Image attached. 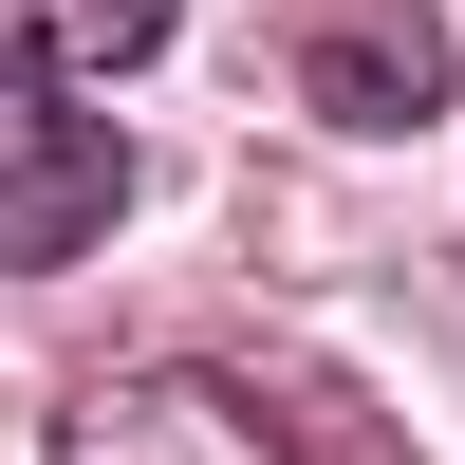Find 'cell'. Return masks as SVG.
I'll list each match as a JSON object with an SVG mask.
<instances>
[{"label":"cell","mask_w":465,"mask_h":465,"mask_svg":"<svg viewBox=\"0 0 465 465\" xmlns=\"http://www.w3.org/2000/svg\"><path fill=\"white\" fill-rule=\"evenodd\" d=\"M112 205H131V149H112V112L37 94V74H0V280H37V261H94Z\"/></svg>","instance_id":"1"},{"label":"cell","mask_w":465,"mask_h":465,"mask_svg":"<svg viewBox=\"0 0 465 465\" xmlns=\"http://www.w3.org/2000/svg\"><path fill=\"white\" fill-rule=\"evenodd\" d=\"M56 465H317V447L223 372H112V391L56 410Z\"/></svg>","instance_id":"2"},{"label":"cell","mask_w":465,"mask_h":465,"mask_svg":"<svg viewBox=\"0 0 465 465\" xmlns=\"http://www.w3.org/2000/svg\"><path fill=\"white\" fill-rule=\"evenodd\" d=\"M298 112H335V131H429L447 112V19L429 0H298Z\"/></svg>","instance_id":"3"},{"label":"cell","mask_w":465,"mask_h":465,"mask_svg":"<svg viewBox=\"0 0 465 465\" xmlns=\"http://www.w3.org/2000/svg\"><path fill=\"white\" fill-rule=\"evenodd\" d=\"M186 0H0V74H37V94H74V74H131L168 56Z\"/></svg>","instance_id":"4"}]
</instances>
